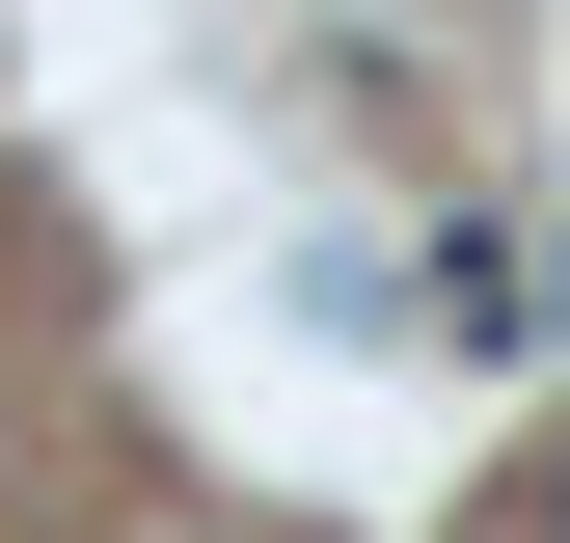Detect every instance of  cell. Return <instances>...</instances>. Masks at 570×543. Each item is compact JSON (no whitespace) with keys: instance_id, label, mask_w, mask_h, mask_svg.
Listing matches in <instances>:
<instances>
[{"instance_id":"1","label":"cell","mask_w":570,"mask_h":543,"mask_svg":"<svg viewBox=\"0 0 570 543\" xmlns=\"http://www.w3.org/2000/svg\"><path fill=\"white\" fill-rule=\"evenodd\" d=\"M543 543H570V462H543Z\"/></svg>"}]
</instances>
